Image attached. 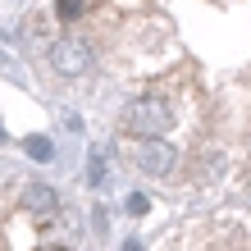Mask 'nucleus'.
Instances as JSON below:
<instances>
[{"label": "nucleus", "mask_w": 251, "mask_h": 251, "mask_svg": "<svg viewBox=\"0 0 251 251\" xmlns=\"http://www.w3.org/2000/svg\"><path fill=\"white\" fill-rule=\"evenodd\" d=\"M124 128L132 132V137H160V132L169 128V105L160 96H137L132 105L124 110Z\"/></svg>", "instance_id": "1"}, {"label": "nucleus", "mask_w": 251, "mask_h": 251, "mask_svg": "<svg viewBox=\"0 0 251 251\" xmlns=\"http://www.w3.org/2000/svg\"><path fill=\"white\" fill-rule=\"evenodd\" d=\"M50 64H55V73H64V78H78V73L92 64V46H87L82 37H60L50 46Z\"/></svg>", "instance_id": "2"}, {"label": "nucleus", "mask_w": 251, "mask_h": 251, "mask_svg": "<svg viewBox=\"0 0 251 251\" xmlns=\"http://www.w3.org/2000/svg\"><path fill=\"white\" fill-rule=\"evenodd\" d=\"M137 165H142L146 174H160V178H165V174L178 165V151H174V146H160V142H146L142 155H137Z\"/></svg>", "instance_id": "3"}, {"label": "nucleus", "mask_w": 251, "mask_h": 251, "mask_svg": "<svg viewBox=\"0 0 251 251\" xmlns=\"http://www.w3.org/2000/svg\"><path fill=\"white\" fill-rule=\"evenodd\" d=\"M23 205L32 215H55L60 210V197H55V187H46V183H27L23 187Z\"/></svg>", "instance_id": "4"}, {"label": "nucleus", "mask_w": 251, "mask_h": 251, "mask_svg": "<svg viewBox=\"0 0 251 251\" xmlns=\"http://www.w3.org/2000/svg\"><path fill=\"white\" fill-rule=\"evenodd\" d=\"M27 155L32 160H50V142L46 137H27Z\"/></svg>", "instance_id": "5"}, {"label": "nucleus", "mask_w": 251, "mask_h": 251, "mask_svg": "<svg viewBox=\"0 0 251 251\" xmlns=\"http://www.w3.org/2000/svg\"><path fill=\"white\" fill-rule=\"evenodd\" d=\"M87 178H92V183L105 178V160H100V155H92V169H87Z\"/></svg>", "instance_id": "6"}, {"label": "nucleus", "mask_w": 251, "mask_h": 251, "mask_svg": "<svg viewBox=\"0 0 251 251\" xmlns=\"http://www.w3.org/2000/svg\"><path fill=\"white\" fill-rule=\"evenodd\" d=\"M78 9H82V0H60V14H64V19H73Z\"/></svg>", "instance_id": "7"}, {"label": "nucleus", "mask_w": 251, "mask_h": 251, "mask_svg": "<svg viewBox=\"0 0 251 251\" xmlns=\"http://www.w3.org/2000/svg\"><path fill=\"white\" fill-rule=\"evenodd\" d=\"M0 137H5V132H0Z\"/></svg>", "instance_id": "8"}]
</instances>
